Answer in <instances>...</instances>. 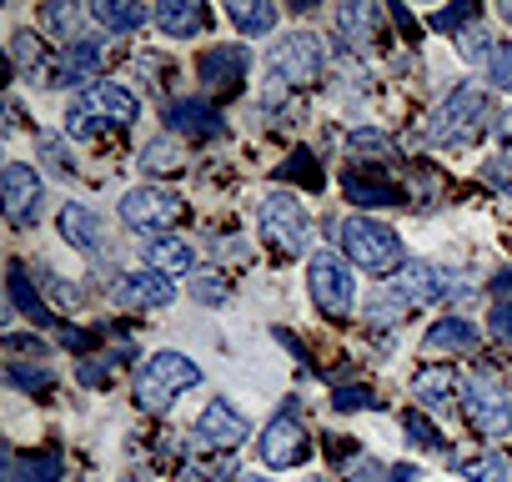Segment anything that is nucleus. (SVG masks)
<instances>
[{"label":"nucleus","mask_w":512,"mask_h":482,"mask_svg":"<svg viewBox=\"0 0 512 482\" xmlns=\"http://www.w3.org/2000/svg\"><path fill=\"white\" fill-rule=\"evenodd\" d=\"M487 126H492V96H487L482 86L462 81V86H452V91L442 96V106H432L422 136H427L432 146H472Z\"/></svg>","instance_id":"f257e3e1"},{"label":"nucleus","mask_w":512,"mask_h":482,"mask_svg":"<svg viewBox=\"0 0 512 482\" xmlns=\"http://www.w3.org/2000/svg\"><path fill=\"white\" fill-rule=\"evenodd\" d=\"M141 116V101L136 91H126L121 81H96L86 86L71 106H66V131L71 136H101V131H131Z\"/></svg>","instance_id":"f03ea898"},{"label":"nucleus","mask_w":512,"mask_h":482,"mask_svg":"<svg viewBox=\"0 0 512 482\" xmlns=\"http://www.w3.org/2000/svg\"><path fill=\"white\" fill-rule=\"evenodd\" d=\"M342 252H347V262L352 267H362V272H372V277H397L407 262H402V236L387 226V221H377V216H347L342 221Z\"/></svg>","instance_id":"7ed1b4c3"},{"label":"nucleus","mask_w":512,"mask_h":482,"mask_svg":"<svg viewBox=\"0 0 512 482\" xmlns=\"http://www.w3.org/2000/svg\"><path fill=\"white\" fill-rule=\"evenodd\" d=\"M201 382V367L186 357V352H151L146 362H141V372H136V387H131V397H136V407L141 412H166L181 392H191Z\"/></svg>","instance_id":"20e7f679"},{"label":"nucleus","mask_w":512,"mask_h":482,"mask_svg":"<svg viewBox=\"0 0 512 482\" xmlns=\"http://www.w3.org/2000/svg\"><path fill=\"white\" fill-rule=\"evenodd\" d=\"M256 226H262V241L272 247L277 262L312 252V221H307V206L292 191H267L262 211H256Z\"/></svg>","instance_id":"39448f33"},{"label":"nucleus","mask_w":512,"mask_h":482,"mask_svg":"<svg viewBox=\"0 0 512 482\" xmlns=\"http://www.w3.org/2000/svg\"><path fill=\"white\" fill-rule=\"evenodd\" d=\"M462 412L472 422V432L482 437H507L512 432V392L502 382L497 367H477L462 387Z\"/></svg>","instance_id":"423d86ee"},{"label":"nucleus","mask_w":512,"mask_h":482,"mask_svg":"<svg viewBox=\"0 0 512 482\" xmlns=\"http://www.w3.org/2000/svg\"><path fill=\"white\" fill-rule=\"evenodd\" d=\"M267 66H272V81H282L287 91H312L327 76V46L312 31H292L272 46Z\"/></svg>","instance_id":"0eeeda50"},{"label":"nucleus","mask_w":512,"mask_h":482,"mask_svg":"<svg viewBox=\"0 0 512 482\" xmlns=\"http://www.w3.org/2000/svg\"><path fill=\"white\" fill-rule=\"evenodd\" d=\"M307 292H312V302H317L322 317L347 322L352 307H357V282H352L347 257H342V252H327V247L312 252V257H307Z\"/></svg>","instance_id":"6e6552de"},{"label":"nucleus","mask_w":512,"mask_h":482,"mask_svg":"<svg viewBox=\"0 0 512 482\" xmlns=\"http://www.w3.org/2000/svg\"><path fill=\"white\" fill-rule=\"evenodd\" d=\"M121 221L136 226V231H151V236H166L176 221H186V201L166 186H136L121 196Z\"/></svg>","instance_id":"1a4fd4ad"},{"label":"nucleus","mask_w":512,"mask_h":482,"mask_svg":"<svg viewBox=\"0 0 512 482\" xmlns=\"http://www.w3.org/2000/svg\"><path fill=\"white\" fill-rule=\"evenodd\" d=\"M246 71H251V51H246L241 41L206 46V51H201V61H196L201 91H206L211 101H226V96H236V91H241V81H246Z\"/></svg>","instance_id":"9d476101"},{"label":"nucleus","mask_w":512,"mask_h":482,"mask_svg":"<svg viewBox=\"0 0 512 482\" xmlns=\"http://www.w3.org/2000/svg\"><path fill=\"white\" fill-rule=\"evenodd\" d=\"M256 452H262V462L267 467H302L307 457H312V437H307V427L297 422V412L287 407L282 417H272L267 427H262V442H256Z\"/></svg>","instance_id":"9b49d317"},{"label":"nucleus","mask_w":512,"mask_h":482,"mask_svg":"<svg viewBox=\"0 0 512 482\" xmlns=\"http://www.w3.org/2000/svg\"><path fill=\"white\" fill-rule=\"evenodd\" d=\"M246 437H251V427H246V417H241L226 397H216V402L201 407V417H196V447H201V452L226 457V452H236Z\"/></svg>","instance_id":"f8f14e48"},{"label":"nucleus","mask_w":512,"mask_h":482,"mask_svg":"<svg viewBox=\"0 0 512 482\" xmlns=\"http://www.w3.org/2000/svg\"><path fill=\"white\" fill-rule=\"evenodd\" d=\"M0 201H6V216L16 226H31L41 216V201H46L41 171H31L26 161H6V171H0Z\"/></svg>","instance_id":"ddd939ff"},{"label":"nucleus","mask_w":512,"mask_h":482,"mask_svg":"<svg viewBox=\"0 0 512 482\" xmlns=\"http://www.w3.org/2000/svg\"><path fill=\"white\" fill-rule=\"evenodd\" d=\"M342 186H347V196H352L357 206H402V201H407V191H402V186L387 176V166H382V161L347 166Z\"/></svg>","instance_id":"4468645a"},{"label":"nucleus","mask_w":512,"mask_h":482,"mask_svg":"<svg viewBox=\"0 0 512 482\" xmlns=\"http://www.w3.org/2000/svg\"><path fill=\"white\" fill-rule=\"evenodd\" d=\"M447 297V277L432 267V262H407L397 277H392V302L397 307H432Z\"/></svg>","instance_id":"2eb2a0df"},{"label":"nucleus","mask_w":512,"mask_h":482,"mask_svg":"<svg viewBox=\"0 0 512 482\" xmlns=\"http://www.w3.org/2000/svg\"><path fill=\"white\" fill-rule=\"evenodd\" d=\"M111 297H116L121 312H161V307L176 302V287L166 277H156V272H131V277L116 282Z\"/></svg>","instance_id":"dca6fc26"},{"label":"nucleus","mask_w":512,"mask_h":482,"mask_svg":"<svg viewBox=\"0 0 512 482\" xmlns=\"http://www.w3.org/2000/svg\"><path fill=\"white\" fill-rule=\"evenodd\" d=\"M166 126H171V136H191V141H221L226 136L221 111L206 106V101H171L166 106Z\"/></svg>","instance_id":"f3484780"},{"label":"nucleus","mask_w":512,"mask_h":482,"mask_svg":"<svg viewBox=\"0 0 512 482\" xmlns=\"http://www.w3.org/2000/svg\"><path fill=\"white\" fill-rule=\"evenodd\" d=\"M151 26L171 41H191V36H206L211 31V11L201 6V0H161Z\"/></svg>","instance_id":"a211bd4d"},{"label":"nucleus","mask_w":512,"mask_h":482,"mask_svg":"<svg viewBox=\"0 0 512 482\" xmlns=\"http://www.w3.org/2000/svg\"><path fill=\"white\" fill-rule=\"evenodd\" d=\"M56 226H61V241H71V247L86 252V257H96V252H101V241H106L101 216H96L86 201H66L61 216H56Z\"/></svg>","instance_id":"6ab92c4d"},{"label":"nucleus","mask_w":512,"mask_h":482,"mask_svg":"<svg viewBox=\"0 0 512 482\" xmlns=\"http://www.w3.org/2000/svg\"><path fill=\"white\" fill-rule=\"evenodd\" d=\"M337 36L352 51H372L382 41V11L372 6V0H352V6L337 11Z\"/></svg>","instance_id":"aec40b11"},{"label":"nucleus","mask_w":512,"mask_h":482,"mask_svg":"<svg viewBox=\"0 0 512 482\" xmlns=\"http://www.w3.org/2000/svg\"><path fill=\"white\" fill-rule=\"evenodd\" d=\"M196 267V252H191V241H181V236H151L146 241V272H156V277H186Z\"/></svg>","instance_id":"412c9836"},{"label":"nucleus","mask_w":512,"mask_h":482,"mask_svg":"<svg viewBox=\"0 0 512 482\" xmlns=\"http://www.w3.org/2000/svg\"><path fill=\"white\" fill-rule=\"evenodd\" d=\"M412 397L427 407V412H447L457 402V372L447 362H427L417 377H412Z\"/></svg>","instance_id":"4be33fe9"},{"label":"nucleus","mask_w":512,"mask_h":482,"mask_svg":"<svg viewBox=\"0 0 512 482\" xmlns=\"http://www.w3.org/2000/svg\"><path fill=\"white\" fill-rule=\"evenodd\" d=\"M66 457L61 447H36V452H11V482H61Z\"/></svg>","instance_id":"5701e85b"},{"label":"nucleus","mask_w":512,"mask_h":482,"mask_svg":"<svg viewBox=\"0 0 512 482\" xmlns=\"http://www.w3.org/2000/svg\"><path fill=\"white\" fill-rule=\"evenodd\" d=\"M151 16H156V11L136 6V0H96V6H91V21L106 26L111 36H136Z\"/></svg>","instance_id":"b1692460"},{"label":"nucleus","mask_w":512,"mask_h":482,"mask_svg":"<svg viewBox=\"0 0 512 482\" xmlns=\"http://www.w3.org/2000/svg\"><path fill=\"white\" fill-rule=\"evenodd\" d=\"M226 21H231L241 36H267V31L282 26V11L272 6V0H231Z\"/></svg>","instance_id":"393cba45"},{"label":"nucleus","mask_w":512,"mask_h":482,"mask_svg":"<svg viewBox=\"0 0 512 482\" xmlns=\"http://www.w3.org/2000/svg\"><path fill=\"white\" fill-rule=\"evenodd\" d=\"M422 347L427 352H472L477 347V322H467V317H442V322H432L427 327V337H422Z\"/></svg>","instance_id":"a878e982"},{"label":"nucleus","mask_w":512,"mask_h":482,"mask_svg":"<svg viewBox=\"0 0 512 482\" xmlns=\"http://www.w3.org/2000/svg\"><path fill=\"white\" fill-rule=\"evenodd\" d=\"M81 26H86V16H81V6H71V0H56V6H41V36L61 41V51L81 41Z\"/></svg>","instance_id":"bb28decb"},{"label":"nucleus","mask_w":512,"mask_h":482,"mask_svg":"<svg viewBox=\"0 0 512 482\" xmlns=\"http://www.w3.org/2000/svg\"><path fill=\"white\" fill-rule=\"evenodd\" d=\"M11 307L26 317V322H51V307H46V297L31 287V277H26V262H11Z\"/></svg>","instance_id":"cd10ccee"},{"label":"nucleus","mask_w":512,"mask_h":482,"mask_svg":"<svg viewBox=\"0 0 512 482\" xmlns=\"http://www.w3.org/2000/svg\"><path fill=\"white\" fill-rule=\"evenodd\" d=\"M141 171H151V176H176V171H186V151H181V141H176V136H156V141H146V151H141Z\"/></svg>","instance_id":"c85d7f7f"},{"label":"nucleus","mask_w":512,"mask_h":482,"mask_svg":"<svg viewBox=\"0 0 512 482\" xmlns=\"http://www.w3.org/2000/svg\"><path fill=\"white\" fill-rule=\"evenodd\" d=\"M61 56H66V66H71L76 76H91V71H101V66L111 61V46H106V36H81V41L66 46Z\"/></svg>","instance_id":"c756f323"},{"label":"nucleus","mask_w":512,"mask_h":482,"mask_svg":"<svg viewBox=\"0 0 512 482\" xmlns=\"http://www.w3.org/2000/svg\"><path fill=\"white\" fill-rule=\"evenodd\" d=\"M11 61H16V71H21L26 81H36L51 56H46V46L36 41V31H16V36H11Z\"/></svg>","instance_id":"7c9ffc66"},{"label":"nucleus","mask_w":512,"mask_h":482,"mask_svg":"<svg viewBox=\"0 0 512 482\" xmlns=\"http://www.w3.org/2000/svg\"><path fill=\"white\" fill-rule=\"evenodd\" d=\"M402 432L422 447V452H447V437H442V427L427 417V412H417V407H407L402 412Z\"/></svg>","instance_id":"2f4dec72"},{"label":"nucleus","mask_w":512,"mask_h":482,"mask_svg":"<svg viewBox=\"0 0 512 482\" xmlns=\"http://www.w3.org/2000/svg\"><path fill=\"white\" fill-rule=\"evenodd\" d=\"M457 472H462L467 482H507V462H502L497 452H477V457L457 462Z\"/></svg>","instance_id":"473e14b6"},{"label":"nucleus","mask_w":512,"mask_h":482,"mask_svg":"<svg viewBox=\"0 0 512 482\" xmlns=\"http://www.w3.org/2000/svg\"><path fill=\"white\" fill-rule=\"evenodd\" d=\"M6 377H11L16 387H26V392H51V382H56L46 362H36V367H31V362H6Z\"/></svg>","instance_id":"72a5a7b5"},{"label":"nucleus","mask_w":512,"mask_h":482,"mask_svg":"<svg viewBox=\"0 0 512 482\" xmlns=\"http://www.w3.org/2000/svg\"><path fill=\"white\" fill-rule=\"evenodd\" d=\"M282 176H287V181H302L307 191H322V166H317L312 151H292V161L282 166Z\"/></svg>","instance_id":"f704fd0d"},{"label":"nucleus","mask_w":512,"mask_h":482,"mask_svg":"<svg viewBox=\"0 0 512 482\" xmlns=\"http://www.w3.org/2000/svg\"><path fill=\"white\" fill-rule=\"evenodd\" d=\"M191 297L206 302V307H221V302H231V282H226L221 272H201V277L191 282Z\"/></svg>","instance_id":"c9c22d12"},{"label":"nucleus","mask_w":512,"mask_h":482,"mask_svg":"<svg viewBox=\"0 0 512 482\" xmlns=\"http://www.w3.org/2000/svg\"><path fill=\"white\" fill-rule=\"evenodd\" d=\"M116 367H121V357H86V362L76 367V377H81V387H106Z\"/></svg>","instance_id":"e433bc0d"},{"label":"nucleus","mask_w":512,"mask_h":482,"mask_svg":"<svg viewBox=\"0 0 512 482\" xmlns=\"http://www.w3.org/2000/svg\"><path fill=\"white\" fill-rule=\"evenodd\" d=\"M477 21V6H447V11H432V31H462Z\"/></svg>","instance_id":"4c0bfd02"},{"label":"nucleus","mask_w":512,"mask_h":482,"mask_svg":"<svg viewBox=\"0 0 512 482\" xmlns=\"http://www.w3.org/2000/svg\"><path fill=\"white\" fill-rule=\"evenodd\" d=\"M332 407L337 412H362V407H377V402H372V387H337Z\"/></svg>","instance_id":"58836bf2"},{"label":"nucleus","mask_w":512,"mask_h":482,"mask_svg":"<svg viewBox=\"0 0 512 482\" xmlns=\"http://www.w3.org/2000/svg\"><path fill=\"white\" fill-rule=\"evenodd\" d=\"M457 46H462V56H467V61H492V56H497V46L487 41V31H482V36H477V31H462V36H457Z\"/></svg>","instance_id":"ea45409f"},{"label":"nucleus","mask_w":512,"mask_h":482,"mask_svg":"<svg viewBox=\"0 0 512 482\" xmlns=\"http://www.w3.org/2000/svg\"><path fill=\"white\" fill-rule=\"evenodd\" d=\"M487 76L497 91H512V46H497V56L487 61Z\"/></svg>","instance_id":"a19ab883"},{"label":"nucleus","mask_w":512,"mask_h":482,"mask_svg":"<svg viewBox=\"0 0 512 482\" xmlns=\"http://www.w3.org/2000/svg\"><path fill=\"white\" fill-rule=\"evenodd\" d=\"M216 477L236 482V477H231V457H216V462H206V467H186V482H216Z\"/></svg>","instance_id":"79ce46f5"},{"label":"nucleus","mask_w":512,"mask_h":482,"mask_svg":"<svg viewBox=\"0 0 512 482\" xmlns=\"http://www.w3.org/2000/svg\"><path fill=\"white\" fill-rule=\"evenodd\" d=\"M487 332H492L497 342H507V347H512V302H497V307H492V317H487Z\"/></svg>","instance_id":"37998d69"},{"label":"nucleus","mask_w":512,"mask_h":482,"mask_svg":"<svg viewBox=\"0 0 512 482\" xmlns=\"http://www.w3.org/2000/svg\"><path fill=\"white\" fill-rule=\"evenodd\" d=\"M41 151H46V161L56 166V176H76V166H71V156H66V146H61L56 136H41Z\"/></svg>","instance_id":"c03bdc74"},{"label":"nucleus","mask_w":512,"mask_h":482,"mask_svg":"<svg viewBox=\"0 0 512 482\" xmlns=\"http://www.w3.org/2000/svg\"><path fill=\"white\" fill-rule=\"evenodd\" d=\"M352 146H357V151H372V156H387V151H392V141H387V136H377V131H357V136H352Z\"/></svg>","instance_id":"a18cd8bd"},{"label":"nucleus","mask_w":512,"mask_h":482,"mask_svg":"<svg viewBox=\"0 0 512 482\" xmlns=\"http://www.w3.org/2000/svg\"><path fill=\"white\" fill-rule=\"evenodd\" d=\"M46 292H51V297H56L61 307H76V302L86 297V292H76V287H71L66 277H51V282H46Z\"/></svg>","instance_id":"49530a36"},{"label":"nucleus","mask_w":512,"mask_h":482,"mask_svg":"<svg viewBox=\"0 0 512 482\" xmlns=\"http://www.w3.org/2000/svg\"><path fill=\"white\" fill-rule=\"evenodd\" d=\"M61 342H66L71 352H91V347H96V332H76V327H66Z\"/></svg>","instance_id":"de8ad7c7"},{"label":"nucleus","mask_w":512,"mask_h":482,"mask_svg":"<svg viewBox=\"0 0 512 482\" xmlns=\"http://www.w3.org/2000/svg\"><path fill=\"white\" fill-rule=\"evenodd\" d=\"M482 176H487L492 186H502V181H512V156H502V161H497V166H487Z\"/></svg>","instance_id":"09e8293b"},{"label":"nucleus","mask_w":512,"mask_h":482,"mask_svg":"<svg viewBox=\"0 0 512 482\" xmlns=\"http://www.w3.org/2000/svg\"><path fill=\"white\" fill-rule=\"evenodd\" d=\"M382 477H387V482H417V467H412V462H397V467H387Z\"/></svg>","instance_id":"8fccbe9b"},{"label":"nucleus","mask_w":512,"mask_h":482,"mask_svg":"<svg viewBox=\"0 0 512 482\" xmlns=\"http://www.w3.org/2000/svg\"><path fill=\"white\" fill-rule=\"evenodd\" d=\"M492 297H497V302H507V297H512V272H497V282H492Z\"/></svg>","instance_id":"3c124183"},{"label":"nucleus","mask_w":512,"mask_h":482,"mask_svg":"<svg viewBox=\"0 0 512 482\" xmlns=\"http://www.w3.org/2000/svg\"><path fill=\"white\" fill-rule=\"evenodd\" d=\"M492 131H497V141H507V146H512V111H507V116H497V126H492Z\"/></svg>","instance_id":"603ef678"},{"label":"nucleus","mask_w":512,"mask_h":482,"mask_svg":"<svg viewBox=\"0 0 512 482\" xmlns=\"http://www.w3.org/2000/svg\"><path fill=\"white\" fill-rule=\"evenodd\" d=\"M352 482H377V467H372V462H362V467L352 472Z\"/></svg>","instance_id":"864d4df0"},{"label":"nucleus","mask_w":512,"mask_h":482,"mask_svg":"<svg viewBox=\"0 0 512 482\" xmlns=\"http://www.w3.org/2000/svg\"><path fill=\"white\" fill-rule=\"evenodd\" d=\"M236 482H267V477H236Z\"/></svg>","instance_id":"5fc2aeb1"},{"label":"nucleus","mask_w":512,"mask_h":482,"mask_svg":"<svg viewBox=\"0 0 512 482\" xmlns=\"http://www.w3.org/2000/svg\"><path fill=\"white\" fill-rule=\"evenodd\" d=\"M502 16H507V21H512V6H502Z\"/></svg>","instance_id":"6e6d98bb"},{"label":"nucleus","mask_w":512,"mask_h":482,"mask_svg":"<svg viewBox=\"0 0 512 482\" xmlns=\"http://www.w3.org/2000/svg\"><path fill=\"white\" fill-rule=\"evenodd\" d=\"M121 482H141V477H121Z\"/></svg>","instance_id":"4d7b16f0"}]
</instances>
